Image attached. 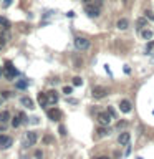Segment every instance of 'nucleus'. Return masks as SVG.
<instances>
[{
    "label": "nucleus",
    "instance_id": "f257e3e1",
    "mask_svg": "<svg viewBox=\"0 0 154 159\" xmlns=\"http://www.w3.org/2000/svg\"><path fill=\"white\" fill-rule=\"evenodd\" d=\"M38 141V134L35 131H28L27 136H25V143H23V148H30V146H35V143Z\"/></svg>",
    "mask_w": 154,
    "mask_h": 159
},
{
    "label": "nucleus",
    "instance_id": "f03ea898",
    "mask_svg": "<svg viewBox=\"0 0 154 159\" xmlns=\"http://www.w3.org/2000/svg\"><path fill=\"white\" fill-rule=\"evenodd\" d=\"M15 76H18V71L13 68V65L10 61H5V78H7V80H13Z\"/></svg>",
    "mask_w": 154,
    "mask_h": 159
},
{
    "label": "nucleus",
    "instance_id": "7ed1b4c3",
    "mask_svg": "<svg viewBox=\"0 0 154 159\" xmlns=\"http://www.w3.org/2000/svg\"><path fill=\"white\" fill-rule=\"evenodd\" d=\"M75 48L78 50H88L89 48V40L83 38V37H76L75 38Z\"/></svg>",
    "mask_w": 154,
    "mask_h": 159
},
{
    "label": "nucleus",
    "instance_id": "20e7f679",
    "mask_svg": "<svg viewBox=\"0 0 154 159\" xmlns=\"http://www.w3.org/2000/svg\"><path fill=\"white\" fill-rule=\"evenodd\" d=\"M111 119H113V116H111V114H109L108 111L98 114V123L101 124V126H108V124L111 123Z\"/></svg>",
    "mask_w": 154,
    "mask_h": 159
},
{
    "label": "nucleus",
    "instance_id": "39448f33",
    "mask_svg": "<svg viewBox=\"0 0 154 159\" xmlns=\"http://www.w3.org/2000/svg\"><path fill=\"white\" fill-rule=\"evenodd\" d=\"M84 12H86V15H88V17L94 18V17H98V15H99V8L96 7V5H91V3H88L86 7H84Z\"/></svg>",
    "mask_w": 154,
    "mask_h": 159
},
{
    "label": "nucleus",
    "instance_id": "423d86ee",
    "mask_svg": "<svg viewBox=\"0 0 154 159\" xmlns=\"http://www.w3.org/2000/svg\"><path fill=\"white\" fill-rule=\"evenodd\" d=\"M48 118L52 119V121H60L61 119V111H60L58 108H52V109H48Z\"/></svg>",
    "mask_w": 154,
    "mask_h": 159
},
{
    "label": "nucleus",
    "instance_id": "0eeeda50",
    "mask_svg": "<svg viewBox=\"0 0 154 159\" xmlns=\"http://www.w3.org/2000/svg\"><path fill=\"white\" fill-rule=\"evenodd\" d=\"M106 94H108V89H106V88H103V86H96V88H93V98L99 99V98H104Z\"/></svg>",
    "mask_w": 154,
    "mask_h": 159
},
{
    "label": "nucleus",
    "instance_id": "6e6552de",
    "mask_svg": "<svg viewBox=\"0 0 154 159\" xmlns=\"http://www.w3.org/2000/svg\"><path fill=\"white\" fill-rule=\"evenodd\" d=\"M45 98H47V104H55L58 101V93L55 89H52V91H48L45 94Z\"/></svg>",
    "mask_w": 154,
    "mask_h": 159
},
{
    "label": "nucleus",
    "instance_id": "1a4fd4ad",
    "mask_svg": "<svg viewBox=\"0 0 154 159\" xmlns=\"http://www.w3.org/2000/svg\"><path fill=\"white\" fill-rule=\"evenodd\" d=\"M12 144V138H8L7 134H0V149H7Z\"/></svg>",
    "mask_w": 154,
    "mask_h": 159
},
{
    "label": "nucleus",
    "instance_id": "9d476101",
    "mask_svg": "<svg viewBox=\"0 0 154 159\" xmlns=\"http://www.w3.org/2000/svg\"><path fill=\"white\" fill-rule=\"evenodd\" d=\"M20 104H22V106H25L27 109H33V108H35V103H33V99H32V98H28V96H23V98H20Z\"/></svg>",
    "mask_w": 154,
    "mask_h": 159
},
{
    "label": "nucleus",
    "instance_id": "9b49d317",
    "mask_svg": "<svg viewBox=\"0 0 154 159\" xmlns=\"http://www.w3.org/2000/svg\"><path fill=\"white\" fill-rule=\"evenodd\" d=\"M119 109H121L123 113H129L133 109V104L128 101V99H123L121 103H119Z\"/></svg>",
    "mask_w": 154,
    "mask_h": 159
},
{
    "label": "nucleus",
    "instance_id": "f8f14e48",
    "mask_svg": "<svg viewBox=\"0 0 154 159\" xmlns=\"http://www.w3.org/2000/svg\"><path fill=\"white\" fill-rule=\"evenodd\" d=\"M129 139H131L129 133L124 131V133H121V134L118 136V143H119V144H129Z\"/></svg>",
    "mask_w": 154,
    "mask_h": 159
},
{
    "label": "nucleus",
    "instance_id": "ddd939ff",
    "mask_svg": "<svg viewBox=\"0 0 154 159\" xmlns=\"http://www.w3.org/2000/svg\"><path fill=\"white\" fill-rule=\"evenodd\" d=\"M116 27L119 30H126L129 27V22H128V18H119L118 20V23H116Z\"/></svg>",
    "mask_w": 154,
    "mask_h": 159
},
{
    "label": "nucleus",
    "instance_id": "4468645a",
    "mask_svg": "<svg viewBox=\"0 0 154 159\" xmlns=\"http://www.w3.org/2000/svg\"><path fill=\"white\" fill-rule=\"evenodd\" d=\"M8 119H10V113L8 111L0 113V123H8Z\"/></svg>",
    "mask_w": 154,
    "mask_h": 159
},
{
    "label": "nucleus",
    "instance_id": "2eb2a0df",
    "mask_svg": "<svg viewBox=\"0 0 154 159\" xmlns=\"http://www.w3.org/2000/svg\"><path fill=\"white\" fill-rule=\"evenodd\" d=\"M146 23H147V18H138V22H136V25H138L139 30L146 27Z\"/></svg>",
    "mask_w": 154,
    "mask_h": 159
},
{
    "label": "nucleus",
    "instance_id": "dca6fc26",
    "mask_svg": "<svg viewBox=\"0 0 154 159\" xmlns=\"http://www.w3.org/2000/svg\"><path fill=\"white\" fill-rule=\"evenodd\" d=\"M96 133H98V136H108V134H109V131H108L104 126H103V128H98Z\"/></svg>",
    "mask_w": 154,
    "mask_h": 159
},
{
    "label": "nucleus",
    "instance_id": "f3484780",
    "mask_svg": "<svg viewBox=\"0 0 154 159\" xmlns=\"http://www.w3.org/2000/svg\"><path fill=\"white\" fill-rule=\"evenodd\" d=\"M143 38L144 40H151L152 38V32H151V30H144V32H143Z\"/></svg>",
    "mask_w": 154,
    "mask_h": 159
},
{
    "label": "nucleus",
    "instance_id": "a211bd4d",
    "mask_svg": "<svg viewBox=\"0 0 154 159\" xmlns=\"http://www.w3.org/2000/svg\"><path fill=\"white\" fill-rule=\"evenodd\" d=\"M71 81H73V84H75V86H81V84H83V80L79 78V76H75V78L71 80Z\"/></svg>",
    "mask_w": 154,
    "mask_h": 159
},
{
    "label": "nucleus",
    "instance_id": "6ab92c4d",
    "mask_svg": "<svg viewBox=\"0 0 154 159\" xmlns=\"http://www.w3.org/2000/svg\"><path fill=\"white\" fill-rule=\"evenodd\" d=\"M0 25H3L5 28H8V27H10V22H8L5 17H0Z\"/></svg>",
    "mask_w": 154,
    "mask_h": 159
},
{
    "label": "nucleus",
    "instance_id": "aec40b11",
    "mask_svg": "<svg viewBox=\"0 0 154 159\" xmlns=\"http://www.w3.org/2000/svg\"><path fill=\"white\" fill-rule=\"evenodd\" d=\"M20 124H22V121H20V118H18V116L12 119V126H13V128H18Z\"/></svg>",
    "mask_w": 154,
    "mask_h": 159
},
{
    "label": "nucleus",
    "instance_id": "412c9836",
    "mask_svg": "<svg viewBox=\"0 0 154 159\" xmlns=\"http://www.w3.org/2000/svg\"><path fill=\"white\" fill-rule=\"evenodd\" d=\"M17 116L20 118V121H22V124H25V123H27V114H25V113H18Z\"/></svg>",
    "mask_w": 154,
    "mask_h": 159
},
{
    "label": "nucleus",
    "instance_id": "4be33fe9",
    "mask_svg": "<svg viewBox=\"0 0 154 159\" xmlns=\"http://www.w3.org/2000/svg\"><path fill=\"white\" fill-rule=\"evenodd\" d=\"M152 48H154V42H149V43H147V47H146V53H151V52H152Z\"/></svg>",
    "mask_w": 154,
    "mask_h": 159
},
{
    "label": "nucleus",
    "instance_id": "5701e85b",
    "mask_svg": "<svg viewBox=\"0 0 154 159\" xmlns=\"http://www.w3.org/2000/svg\"><path fill=\"white\" fill-rule=\"evenodd\" d=\"M63 93H65V94H71V93H73V88H71V86H65V88H63Z\"/></svg>",
    "mask_w": 154,
    "mask_h": 159
},
{
    "label": "nucleus",
    "instance_id": "b1692460",
    "mask_svg": "<svg viewBox=\"0 0 154 159\" xmlns=\"http://www.w3.org/2000/svg\"><path fill=\"white\" fill-rule=\"evenodd\" d=\"M58 133L61 134V136H66V128H65V126H60V128H58Z\"/></svg>",
    "mask_w": 154,
    "mask_h": 159
},
{
    "label": "nucleus",
    "instance_id": "393cba45",
    "mask_svg": "<svg viewBox=\"0 0 154 159\" xmlns=\"http://www.w3.org/2000/svg\"><path fill=\"white\" fill-rule=\"evenodd\" d=\"M108 113L113 116V119H116V111H114V108H111V106H109V108H108Z\"/></svg>",
    "mask_w": 154,
    "mask_h": 159
},
{
    "label": "nucleus",
    "instance_id": "a878e982",
    "mask_svg": "<svg viewBox=\"0 0 154 159\" xmlns=\"http://www.w3.org/2000/svg\"><path fill=\"white\" fill-rule=\"evenodd\" d=\"M17 88L25 89V88H27V83H25V81H18V83H17Z\"/></svg>",
    "mask_w": 154,
    "mask_h": 159
},
{
    "label": "nucleus",
    "instance_id": "bb28decb",
    "mask_svg": "<svg viewBox=\"0 0 154 159\" xmlns=\"http://www.w3.org/2000/svg\"><path fill=\"white\" fill-rule=\"evenodd\" d=\"M146 18H147V20H152V22H154V13L147 10V12H146Z\"/></svg>",
    "mask_w": 154,
    "mask_h": 159
},
{
    "label": "nucleus",
    "instance_id": "cd10ccee",
    "mask_svg": "<svg viewBox=\"0 0 154 159\" xmlns=\"http://www.w3.org/2000/svg\"><path fill=\"white\" fill-rule=\"evenodd\" d=\"M43 143H45V144H48V143H53L52 136H45V138H43Z\"/></svg>",
    "mask_w": 154,
    "mask_h": 159
},
{
    "label": "nucleus",
    "instance_id": "c85d7f7f",
    "mask_svg": "<svg viewBox=\"0 0 154 159\" xmlns=\"http://www.w3.org/2000/svg\"><path fill=\"white\" fill-rule=\"evenodd\" d=\"M2 5H3L5 8H7V7H10V5H12V0H3V2H2Z\"/></svg>",
    "mask_w": 154,
    "mask_h": 159
},
{
    "label": "nucleus",
    "instance_id": "c756f323",
    "mask_svg": "<svg viewBox=\"0 0 154 159\" xmlns=\"http://www.w3.org/2000/svg\"><path fill=\"white\" fill-rule=\"evenodd\" d=\"M8 96H10L8 91H2V98H8Z\"/></svg>",
    "mask_w": 154,
    "mask_h": 159
},
{
    "label": "nucleus",
    "instance_id": "7c9ffc66",
    "mask_svg": "<svg viewBox=\"0 0 154 159\" xmlns=\"http://www.w3.org/2000/svg\"><path fill=\"white\" fill-rule=\"evenodd\" d=\"M3 47H5V40H3V38H0V50H2Z\"/></svg>",
    "mask_w": 154,
    "mask_h": 159
},
{
    "label": "nucleus",
    "instance_id": "2f4dec72",
    "mask_svg": "<svg viewBox=\"0 0 154 159\" xmlns=\"http://www.w3.org/2000/svg\"><path fill=\"white\" fill-rule=\"evenodd\" d=\"M123 71H124V73H129V71H131V68H129V66H128V65H126V66H124V68H123Z\"/></svg>",
    "mask_w": 154,
    "mask_h": 159
},
{
    "label": "nucleus",
    "instance_id": "473e14b6",
    "mask_svg": "<svg viewBox=\"0 0 154 159\" xmlns=\"http://www.w3.org/2000/svg\"><path fill=\"white\" fill-rule=\"evenodd\" d=\"M124 124H126V121H119V123H118V128H123Z\"/></svg>",
    "mask_w": 154,
    "mask_h": 159
},
{
    "label": "nucleus",
    "instance_id": "72a5a7b5",
    "mask_svg": "<svg viewBox=\"0 0 154 159\" xmlns=\"http://www.w3.org/2000/svg\"><path fill=\"white\" fill-rule=\"evenodd\" d=\"M124 154H126V156H129V154H131V148H129V146H128V149H126V152H124Z\"/></svg>",
    "mask_w": 154,
    "mask_h": 159
},
{
    "label": "nucleus",
    "instance_id": "f704fd0d",
    "mask_svg": "<svg viewBox=\"0 0 154 159\" xmlns=\"http://www.w3.org/2000/svg\"><path fill=\"white\" fill-rule=\"evenodd\" d=\"M94 159H109V157H106V156H99V157H94Z\"/></svg>",
    "mask_w": 154,
    "mask_h": 159
},
{
    "label": "nucleus",
    "instance_id": "c9c22d12",
    "mask_svg": "<svg viewBox=\"0 0 154 159\" xmlns=\"http://www.w3.org/2000/svg\"><path fill=\"white\" fill-rule=\"evenodd\" d=\"M84 2H86V3H89V2H91V0H84Z\"/></svg>",
    "mask_w": 154,
    "mask_h": 159
}]
</instances>
